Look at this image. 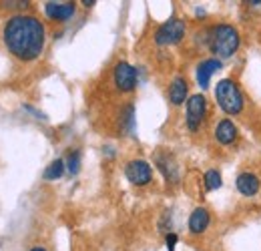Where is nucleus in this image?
I'll return each instance as SVG.
<instances>
[{"label": "nucleus", "mask_w": 261, "mask_h": 251, "mask_svg": "<svg viewBox=\"0 0 261 251\" xmlns=\"http://www.w3.org/2000/svg\"><path fill=\"white\" fill-rule=\"evenodd\" d=\"M2 38L8 53H12L16 59L34 61L44 48L46 31L44 24L33 14H14L6 20Z\"/></svg>", "instance_id": "nucleus-1"}, {"label": "nucleus", "mask_w": 261, "mask_h": 251, "mask_svg": "<svg viewBox=\"0 0 261 251\" xmlns=\"http://www.w3.org/2000/svg\"><path fill=\"white\" fill-rule=\"evenodd\" d=\"M205 44L215 57H219V61H223L237 53L239 32L231 24H213L205 31Z\"/></svg>", "instance_id": "nucleus-2"}, {"label": "nucleus", "mask_w": 261, "mask_h": 251, "mask_svg": "<svg viewBox=\"0 0 261 251\" xmlns=\"http://www.w3.org/2000/svg\"><path fill=\"white\" fill-rule=\"evenodd\" d=\"M215 101L219 109L227 115H239L245 107V96L241 93L239 85L231 79H221L215 87Z\"/></svg>", "instance_id": "nucleus-3"}, {"label": "nucleus", "mask_w": 261, "mask_h": 251, "mask_svg": "<svg viewBox=\"0 0 261 251\" xmlns=\"http://www.w3.org/2000/svg\"><path fill=\"white\" fill-rule=\"evenodd\" d=\"M185 36V22L181 18H169L155 31V42L159 46H169L181 42Z\"/></svg>", "instance_id": "nucleus-4"}, {"label": "nucleus", "mask_w": 261, "mask_h": 251, "mask_svg": "<svg viewBox=\"0 0 261 251\" xmlns=\"http://www.w3.org/2000/svg\"><path fill=\"white\" fill-rule=\"evenodd\" d=\"M205 117H207V98H205V94L189 96V101H187V117H185L187 129L191 133H197L199 127L203 125Z\"/></svg>", "instance_id": "nucleus-5"}, {"label": "nucleus", "mask_w": 261, "mask_h": 251, "mask_svg": "<svg viewBox=\"0 0 261 251\" xmlns=\"http://www.w3.org/2000/svg\"><path fill=\"white\" fill-rule=\"evenodd\" d=\"M113 83L121 93L135 91V87H137V68L133 64L125 63V61L117 63L113 68Z\"/></svg>", "instance_id": "nucleus-6"}, {"label": "nucleus", "mask_w": 261, "mask_h": 251, "mask_svg": "<svg viewBox=\"0 0 261 251\" xmlns=\"http://www.w3.org/2000/svg\"><path fill=\"white\" fill-rule=\"evenodd\" d=\"M125 177L129 179L133 185L137 187H145L153 181V169L147 161L143 159H135V161H129L127 167H125Z\"/></svg>", "instance_id": "nucleus-7"}, {"label": "nucleus", "mask_w": 261, "mask_h": 251, "mask_svg": "<svg viewBox=\"0 0 261 251\" xmlns=\"http://www.w3.org/2000/svg\"><path fill=\"white\" fill-rule=\"evenodd\" d=\"M235 187L243 197H255L261 191V179L255 171H241L235 179Z\"/></svg>", "instance_id": "nucleus-8"}, {"label": "nucleus", "mask_w": 261, "mask_h": 251, "mask_svg": "<svg viewBox=\"0 0 261 251\" xmlns=\"http://www.w3.org/2000/svg\"><path fill=\"white\" fill-rule=\"evenodd\" d=\"M76 10V4L74 2H46L44 4V12L50 20H57V22H66L68 18H72Z\"/></svg>", "instance_id": "nucleus-9"}, {"label": "nucleus", "mask_w": 261, "mask_h": 251, "mask_svg": "<svg viewBox=\"0 0 261 251\" xmlns=\"http://www.w3.org/2000/svg\"><path fill=\"white\" fill-rule=\"evenodd\" d=\"M213 135H215V141H217L219 145L229 147V145H233V143L237 141L239 131H237V127H235L233 121H229V119H221V121L215 125Z\"/></svg>", "instance_id": "nucleus-10"}, {"label": "nucleus", "mask_w": 261, "mask_h": 251, "mask_svg": "<svg viewBox=\"0 0 261 251\" xmlns=\"http://www.w3.org/2000/svg\"><path fill=\"white\" fill-rule=\"evenodd\" d=\"M221 68V61L219 59H205L197 64V83L201 89H207L209 87V81L211 77Z\"/></svg>", "instance_id": "nucleus-11"}, {"label": "nucleus", "mask_w": 261, "mask_h": 251, "mask_svg": "<svg viewBox=\"0 0 261 251\" xmlns=\"http://www.w3.org/2000/svg\"><path fill=\"white\" fill-rule=\"evenodd\" d=\"M211 223V217H209V211L205 207H197L193 209V213L189 215V233L191 235H201Z\"/></svg>", "instance_id": "nucleus-12"}, {"label": "nucleus", "mask_w": 261, "mask_h": 251, "mask_svg": "<svg viewBox=\"0 0 261 251\" xmlns=\"http://www.w3.org/2000/svg\"><path fill=\"white\" fill-rule=\"evenodd\" d=\"M187 93H189L187 81L183 77H175L173 83H171V87H169V101L175 107H179V105H183L187 101Z\"/></svg>", "instance_id": "nucleus-13"}, {"label": "nucleus", "mask_w": 261, "mask_h": 251, "mask_svg": "<svg viewBox=\"0 0 261 251\" xmlns=\"http://www.w3.org/2000/svg\"><path fill=\"white\" fill-rule=\"evenodd\" d=\"M66 165L63 159H55L46 169H44V173H42V177H44V181H55V179H61L63 177V173H65Z\"/></svg>", "instance_id": "nucleus-14"}, {"label": "nucleus", "mask_w": 261, "mask_h": 251, "mask_svg": "<svg viewBox=\"0 0 261 251\" xmlns=\"http://www.w3.org/2000/svg\"><path fill=\"white\" fill-rule=\"evenodd\" d=\"M203 185L207 191H215V189H219L223 185V181H221V173L217 171V169H209L207 173H205V177H203Z\"/></svg>", "instance_id": "nucleus-15"}, {"label": "nucleus", "mask_w": 261, "mask_h": 251, "mask_svg": "<svg viewBox=\"0 0 261 251\" xmlns=\"http://www.w3.org/2000/svg\"><path fill=\"white\" fill-rule=\"evenodd\" d=\"M66 169H68L72 175L79 173V169H81V153H79V151L68 153V157H66Z\"/></svg>", "instance_id": "nucleus-16"}, {"label": "nucleus", "mask_w": 261, "mask_h": 251, "mask_svg": "<svg viewBox=\"0 0 261 251\" xmlns=\"http://www.w3.org/2000/svg\"><path fill=\"white\" fill-rule=\"evenodd\" d=\"M167 249L169 251H175V245H177V235L175 233H167Z\"/></svg>", "instance_id": "nucleus-17"}, {"label": "nucleus", "mask_w": 261, "mask_h": 251, "mask_svg": "<svg viewBox=\"0 0 261 251\" xmlns=\"http://www.w3.org/2000/svg\"><path fill=\"white\" fill-rule=\"evenodd\" d=\"M2 4H4V6H8V8H29V4H31V2H27V0H24V2H2Z\"/></svg>", "instance_id": "nucleus-18"}, {"label": "nucleus", "mask_w": 261, "mask_h": 251, "mask_svg": "<svg viewBox=\"0 0 261 251\" xmlns=\"http://www.w3.org/2000/svg\"><path fill=\"white\" fill-rule=\"evenodd\" d=\"M83 4H85V6H93V4H97V2H95V0H85Z\"/></svg>", "instance_id": "nucleus-19"}, {"label": "nucleus", "mask_w": 261, "mask_h": 251, "mask_svg": "<svg viewBox=\"0 0 261 251\" xmlns=\"http://www.w3.org/2000/svg\"><path fill=\"white\" fill-rule=\"evenodd\" d=\"M31 251H46V249H44V247H33Z\"/></svg>", "instance_id": "nucleus-20"}]
</instances>
